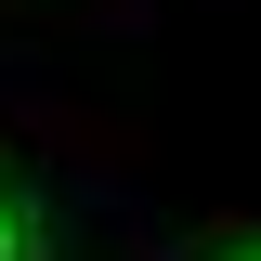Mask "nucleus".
Here are the masks:
<instances>
[{"label": "nucleus", "mask_w": 261, "mask_h": 261, "mask_svg": "<svg viewBox=\"0 0 261 261\" xmlns=\"http://www.w3.org/2000/svg\"><path fill=\"white\" fill-rule=\"evenodd\" d=\"M0 261H27V222H13V196H0Z\"/></svg>", "instance_id": "nucleus-1"}, {"label": "nucleus", "mask_w": 261, "mask_h": 261, "mask_svg": "<svg viewBox=\"0 0 261 261\" xmlns=\"http://www.w3.org/2000/svg\"><path fill=\"white\" fill-rule=\"evenodd\" d=\"M248 261H261V248H248Z\"/></svg>", "instance_id": "nucleus-2"}]
</instances>
